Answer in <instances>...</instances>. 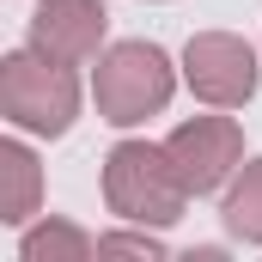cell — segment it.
Instances as JSON below:
<instances>
[{
    "label": "cell",
    "mask_w": 262,
    "mask_h": 262,
    "mask_svg": "<svg viewBox=\"0 0 262 262\" xmlns=\"http://www.w3.org/2000/svg\"><path fill=\"white\" fill-rule=\"evenodd\" d=\"M0 116L18 134L61 140L79 116V73L55 55H43L37 43L6 49L0 55Z\"/></svg>",
    "instance_id": "1"
},
{
    "label": "cell",
    "mask_w": 262,
    "mask_h": 262,
    "mask_svg": "<svg viewBox=\"0 0 262 262\" xmlns=\"http://www.w3.org/2000/svg\"><path fill=\"white\" fill-rule=\"evenodd\" d=\"M189 201L195 195L183 189V177H177L165 146H152V140H116L110 146V159H104V207L116 220L165 232V226L183 220Z\"/></svg>",
    "instance_id": "2"
},
{
    "label": "cell",
    "mask_w": 262,
    "mask_h": 262,
    "mask_svg": "<svg viewBox=\"0 0 262 262\" xmlns=\"http://www.w3.org/2000/svg\"><path fill=\"white\" fill-rule=\"evenodd\" d=\"M177 92V67L159 43L146 37H128V43H110L98 55V73H92V104L110 128H134L146 116H159Z\"/></svg>",
    "instance_id": "3"
},
{
    "label": "cell",
    "mask_w": 262,
    "mask_h": 262,
    "mask_svg": "<svg viewBox=\"0 0 262 262\" xmlns=\"http://www.w3.org/2000/svg\"><path fill=\"white\" fill-rule=\"evenodd\" d=\"M256 79H262V61L256 49L232 31H195L189 49H183V85L195 92L207 110H238L256 98Z\"/></svg>",
    "instance_id": "4"
},
{
    "label": "cell",
    "mask_w": 262,
    "mask_h": 262,
    "mask_svg": "<svg viewBox=\"0 0 262 262\" xmlns=\"http://www.w3.org/2000/svg\"><path fill=\"white\" fill-rule=\"evenodd\" d=\"M165 152H171L189 195H226V183L244 165V128L232 116H189V122L171 128Z\"/></svg>",
    "instance_id": "5"
},
{
    "label": "cell",
    "mask_w": 262,
    "mask_h": 262,
    "mask_svg": "<svg viewBox=\"0 0 262 262\" xmlns=\"http://www.w3.org/2000/svg\"><path fill=\"white\" fill-rule=\"evenodd\" d=\"M104 31H110V12L104 0H43L31 12V43L43 55H55L67 67H85L104 55Z\"/></svg>",
    "instance_id": "6"
},
{
    "label": "cell",
    "mask_w": 262,
    "mask_h": 262,
    "mask_svg": "<svg viewBox=\"0 0 262 262\" xmlns=\"http://www.w3.org/2000/svg\"><path fill=\"white\" fill-rule=\"evenodd\" d=\"M0 171H6V201H0V220L6 226H31L37 207H43V165L25 140H0Z\"/></svg>",
    "instance_id": "7"
},
{
    "label": "cell",
    "mask_w": 262,
    "mask_h": 262,
    "mask_svg": "<svg viewBox=\"0 0 262 262\" xmlns=\"http://www.w3.org/2000/svg\"><path fill=\"white\" fill-rule=\"evenodd\" d=\"M18 256L25 262H85V256H98V238L67 226V220H37V226L18 232Z\"/></svg>",
    "instance_id": "8"
},
{
    "label": "cell",
    "mask_w": 262,
    "mask_h": 262,
    "mask_svg": "<svg viewBox=\"0 0 262 262\" xmlns=\"http://www.w3.org/2000/svg\"><path fill=\"white\" fill-rule=\"evenodd\" d=\"M220 220L238 244H262V159L238 165V177L226 183V201H220Z\"/></svg>",
    "instance_id": "9"
},
{
    "label": "cell",
    "mask_w": 262,
    "mask_h": 262,
    "mask_svg": "<svg viewBox=\"0 0 262 262\" xmlns=\"http://www.w3.org/2000/svg\"><path fill=\"white\" fill-rule=\"evenodd\" d=\"M98 256H146V262H159V256H165V238H159V226L104 232V238H98Z\"/></svg>",
    "instance_id": "10"
}]
</instances>
